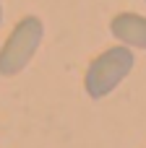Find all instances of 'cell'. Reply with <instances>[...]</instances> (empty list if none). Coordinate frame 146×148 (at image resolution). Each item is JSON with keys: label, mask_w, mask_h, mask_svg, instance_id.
Listing matches in <instances>:
<instances>
[{"label": "cell", "mask_w": 146, "mask_h": 148, "mask_svg": "<svg viewBox=\"0 0 146 148\" xmlns=\"http://www.w3.org/2000/svg\"><path fill=\"white\" fill-rule=\"evenodd\" d=\"M133 52L131 47L125 44H118V47H110L104 52H99L89 68H86V75H84V88L91 99H104L110 96L133 70Z\"/></svg>", "instance_id": "obj_1"}, {"label": "cell", "mask_w": 146, "mask_h": 148, "mask_svg": "<svg viewBox=\"0 0 146 148\" xmlns=\"http://www.w3.org/2000/svg\"><path fill=\"white\" fill-rule=\"evenodd\" d=\"M42 36H44L42 18H37V16L21 18L10 29L5 44L0 47V75H5V78L18 75L31 62V57L37 55V49L42 44Z\"/></svg>", "instance_id": "obj_2"}, {"label": "cell", "mask_w": 146, "mask_h": 148, "mask_svg": "<svg viewBox=\"0 0 146 148\" xmlns=\"http://www.w3.org/2000/svg\"><path fill=\"white\" fill-rule=\"evenodd\" d=\"M110 31L112 36L125 44V47H138V49H146V16H138V13H118L112 21H110Z\"/></svg>", "instance_id": "obj_3"}, {"label": "cell", "mask_w": 146, "mask_h": 148, "mask_svg": "<svg viewBox=\"0 0 146 148\" xmlns=\"http://www.w3.org/2000/svg\"><path fill=\"white\" fill-rule=\"evenodd\" d=\"M0 21H3V3H0Z\"/></svg>", "instance_id": "obj_4"}]
</instances>
